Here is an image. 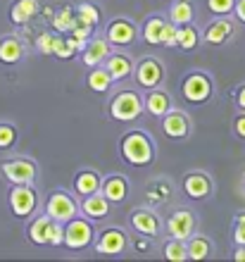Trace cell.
I'll return each instance as SVG.
<instances>
[{"label":"cell","instance_id":"cell-1","mask_svg":"<svg viewBox=\"0 0 245 262\" xmlns=\"http://www.w3.org/2000/svg\"><path fill=\"white\" fill-rule=\"evenodd\" d=\"M119 152H122L124 162L136 167H145L155 160V143L150 141L145 131H126L119 143Z\"/></svg>","mask_w":245,"mask_h":262},{"label":"cell","instance_id":"cell-2","mask_svg":"<svg viewBox=\"0 0 245 262\" xmlns=\"http://www.w3.org/2000/svg\"><path fill=\"white\" fill-rule=\"evenodd\" d=\"M27 238L34 246H64V224L55 222L50 214L34 217L31 224L27 227Z\"/></svg>","mask_w":245,"mask_h":262},{"label":"cell","instance_id":"cell-3","mask_svg":"<svg viewBox=\"0 0 245 262\" xmlns=\"http://www.w3.org/2000/svg\"><path fill=\"white\" fill-rule=\"evenodd\" d=\"M107 110H109V117L115 122L129 124V122H136L145 112V103L138 91H119L117 96L109 98Z\"/></svg>","mask_w":245,"mask_h":262},{"label":"cell","instance_id":"cell-4","mask_svg":"<svg viewBox=\"0 0 245 262\" xmlns=\"http://www.w3.org/2000/svg\"><path fill=\"white\" fill-rule=\"evenodd\" d=\"M7 203H10V210L17 220H29V217H34L36 207H38L36 188H31V184H12Z\"/></svg>","mask_w":245,"mask_h":262},{"label":"cell","instance_id":"cell-5","mask_svg":"<svg viewBox=\"0 0 245 262\" xmlns=\"http://www.w3.org/2000/svg\"><path fill=\"white\" fill-rule=\"evenodd\" d=\"M96 241V227L88 217H74L64 224V246L69 250H83Z\"/></svg>","mask_w":245,"mask_h":262},{"label":"cell","instance_id":"cell-6","mask_svg":"<svg viewBox=\"0 0 245 262\" xmlns=\"http://www.w3.org/2000/svg\"><path fill=\"white\" fill-rule=\"evenodd\" d=\"M181 93L188 103L193 105H203L207 103L214 93V83L212 79L205 72H191V74L186 76L184 81H181Z\"/></svg>","mask_w":245,"mask_h":262},{"label":"cell","instance_id":"cell-7","mask_svg":"<svg viewBox=\"0 0 245 262\" xmlns=\"http://www.w3.org/2000/svg\"><path fill=\"white\" fill-rule=\"evenodd\" d=\"M79 203H76L74 195H69L67 191H53L46 200V214H50L55 222L60 224H67L69 220H74L79 214Z\"/></svg>","mask_w":245,"mask_h":262},{"label":"cell","instance_id":"cell-8","mask_svg":"<svg viewBox=\"0 0 245 262\" xmlns=\"http://www.w3.org/2000/svg\"><path fill=\"white\" fill-rule=\"evenodd\" d=\"M93 248H96V253L107 255V257L122 255L124 250L129 248V236H126V231L119 229V227H107V229H102L100 234L96 236Z\"/></svg>","mask_w":245,"mask_h":262},{"label":"cell","instance_id":"cell-9","mask_svg":"<svg viewBox=\"0 0 245 262\" xmlns=\"http://www.w3.org/2000/svg\"><path fill=\"white\" fill-rule=\"evenodd\" d=\"M129 224L136 234L148 236V238H157L164 231V224L160 220V214L155 210H150V207H136L129 214Z\"/></svg>","mask_w":245,"mask_h":262},{"label":"cell","instance_id":"cell-10","mask_svg":"<svg viewBox=\"0 0 245 262\" xmlns=\"http://www.w3.org/2000/svg\"><path fill=\"white\" fill-rule=\"evenodd\" d=\"M133 76H136V83L141 89L145 91L160 89L164 81V64L157 57H143L133 69Z\"/></svg>","mask_w":245,"mask_h":262},{"label":"cell","instance_id":"cell-11","mask_svg":"<svg viewBox=\"0 0 245 262\" xmlns=\"http://www.w3.org/2000/svg\"><path fill=\"white\" fill-rule=\"evenodd\" d=\"M138 31L136 24L129 19H124V17H119V19H112L107 24V29H105V36H107V41L112 43V48H129V46H133L138 38Z\"/></svg>","mask_w":245,"mask_h":262},{"label":"cell","instance_id":"cell-12","mask_svg":"<svg viewBox=\"0 0 245 262\" xmlns=\"http://www.w3.org/2000/svg\"><path fill=\"white\" fill-rule=\"evenodd\" d=\"M3 174L10 184H34L36 181V162L29 158H12L3 162Z\"/></svg>","mask_w":245,"mask_h":262},{"label":"cell","instance_id":"cell-13","mask_svg":"<svg viewBox=\"0 0 245 262\" xmlns=\"http://www.w3.org/2000/svg\"><path fill=\"white\" fill-rule=\"evenodd\" d=\"M195 227H197V220L191 210H174L167 217V224H164L169 238H181V241H188L195 234Z\"/></svg>","mask_w":245,"mask_h":262},{"label":"cell","instance_id":"cell-14","mask_svg":"<svg viewBox=\"0 0 245 262\" xmlns=\"http://www.w3.org/2000/svg\"><path fill=\"white\" fill-rule=\"evenodd\" d=\"M112 55V43L107 41V36H93L88 43H86V48L81 50V60L86 67H100L105 64V60Z\"/></svg>","mask_w":245,"mask_h":262},{"label":"cell","instance_id":"cell-15","mask_svg":"<svg viewBox=\"0 0 245 262\" xmlns=\"http://www.w3.org/2000/svg\"><path fill=\"white\" fill-rule=\"evenodd\" d=\"M191 129H193L191 117L181 110H169L162 117V131L169 138H186L191 134Z\"/></svg>","mask_w":245,"mask_h":262},{"label":"cell","instance_id":"cell-16","mask_svg":"<svg viewBox=\"0 0 245 262\" xmlns=\"http://www.w3.org/2000/svg\"><path fill=\"white\" fill-rule=\"evenodd\" d=\"M79 207H81L83 217H88L91 222H100V220H107L109 217L112 203L105 198L102 191H98V193H91V195H86V198H81V205Z\"/></svg>","mask_w":245,"mask_h":262},{"label":"cell","instance_id":"cell-17","mask_svg":"<svg viewBox=\"0 0 245 262\" xmlns=\"http://www.w3.org/2000/svg\"><path fill=\"white\" fill-rule=\"evenodd\" d=\"M236 34V27H233L231 19L226 17H217L214 21H210L203 31V41L210 43V46H224L231 36Z\"/></svg>","mask_w":245,"mask_h":262},{"label":"cell","instance_id":"cell-18","mask_svg":"<svg viewBox=\"0 0 245 262\" xmlns=\"http://www.w3.org/2000/svg\"><path fill=\"white\" fill-rule=\"evenodd\" d=\"M181 186H184V193L193 200H205L212 193V179L205 172H188Z\"/></svg>","mask_w":245,"mask_h":262},{"label":"cell","instance_id":"cell-19","mask_svg":"<svg viewBox=\"0 0 245 262\" xmlns=\"http://www.w3.org/2000/svg\"><path fill=\"white\" fill-rule=\"evenodd\" d=\"M100 191L105 193V198L115 205V203H124L129 198V181L122 174H109L107 179H102Z\"/></svg>","mask_w":245,"mask_h":262},{"label":"cell","instance_id":"cell-20","mask_svg":"<svg viewBox=\"0 0 245 262\" xmlns=\"http://www.w3.org/2000/svg\"><path fill=\"white\" fill-rule=\"evenodd\" d=\"M24 43L17 38V36H5V38H0V62L3 64H19L24 60Z\"/></svg>","mask_w":245,"mask_h":262},{"label":"cell","instance_id":"cell-21","mask_svg":"<svg viewBox=\"0 0 245 262\" xmlns=\"http://www.w3.org/2000/svg\"><path fill=\"white\" fill-rule=\"evenodd\" d=\"M41 10V3L38 0H17L12 7H10V19H12L14 27H27L29 21L34 19Z\"/></svg>","mask_w":245,"mask_h":262},{"label":"cell","instance_id":"cell-22","mask_svg":"<svg viewBox=\"0 0 245 262\" xmlns=\"http://www.w3.org/2000/svg\"><path fill=\"white\" fill-rule=\"evenodd\" d=\"M102 186L100 174L93 172V169H81V172L74 177V193L79 198H86L91 193H98Z\"/></svg>","mask_w":245,"mask_h":262},{"label":"cell","instance_id":"cell-23","mask_svg":"<svg viewBox=\"0 0 245 262\" xmlns=\"http://www.w3.org/2000/svg\"><path fill=\"white\" fill-rule=\"evenodd\" d=\"M105 69H107L115 81H126L131 74H133V62H131L129 55H122V53H112V55L105 60Z\"/></svg>","mask_w":245,"mask_h":262},{"label":"cell","instance_id":"cell-24","mask_svg":"<svg viewBox=\"0 0 245 262\" xmlns=\"http://www.w3.org/2000/svg\"><path fill=\"white\" fill-rule=\"evenodd\" d=\"M143 103H145V112H148V115H152V117H164V115L171 110V98H169V93L157 91V89L150 91L148 96L143 98Z\"/></svg>","mask_w":245,"mask_h":262},{"label":"cell","instance_id":"cell-25","mask_svg":"<svg viewBox=\"0 0 245 262\" xmlns=\"http://www.w3.org/2000/svg\"><path fill=\"white\" fill-rule=\"evenodd\" d=\"M193 19H195V7H193L191 0H171V7H169L171 24L184 27V24H193Z\"/></svg>","mask_w":245,"mask_h":262},{"label":"cell","instance_id":"cell-26","mask_svg":"<svg viewBox=\"0 0 245 262\" xmlns=\"http://www.w3.org/2000/svg\"><path fill=\"white\" fill-rule=\"evenodd\" d=\"M169 198H171V186L167 179L150 181L148 188H145V200H148V205H164V203H169Z\"/></svg>","mask_w":245,"mask_h":262},{"label":"cell","instance_id":"cell-27","mask_svg":"<svg viewBox=\"0 0 245 262\" xmlns=\"http://www.w3.org/2000/svg\"><path fill=\"white\" fill-rule=\"evenodd\" d=\"M55 31H60V34H69L76 24V7L74 5H62L60 10H55L53 19H50Z\"/></svg>","mask_w":245,"mask_h":262},{"label":"cell","instance_id":"cell-28","mask_svg":"<svg viewBox=\"0 0 245 262\" xmlns=\"http://www.w3.org/2000/svg\"><path fill=\"white\" fill-rule=\"evenodd\" d=\"M112 83H115V79H112V74L105 69V64L93 67V72H88V76H86V86H88L91 91H96V93H107V91L112 89Z\"/></svg>","mask_w":245,"mask_h":262},{"label":"cell","instance_id":"cell-29","mask_svg":"<svg viewBox=\"0 0 245 262\" xmlns=\"http://www.w3.org/2000/svg\"><path fill=\"white\" fill-rule=\"evenodd\" d=\"M167 21L162 17H150L145 19L143 29H141V38H143L148 46H162V31Z\"/></svg>","mask_w":245,"mask_h":262},{"label":"cell","instance_id":"cell-30","mask_svg":"<svg viewBox=\"0 0 245 262\" xmlns=\"http://www.w3.org/2000/svg\"><path fill=\"white\" fill-rule=\"evenodd\" d=\"M212 255V243L207 236L193 234L188 238V260H207Z\"/></svg>","mask_w":245,"mask_h":262},{"label":"cell","instance_id":"cell-31","mask_svg":"<svg viewBox=\"0 0 245 262\" xmlns=\"http://www.w3.org/2000/svg\"><path fill=\"white\" fill-rule=\"evenodd\" d=\"M162 255L171 262H184L188 260V241H181V238H169L164 243Z\"/></svg>","mask_w":245,"mask_h":262},{"label":"cell","instance_id":"cell-32","mask_svg":"<svg viewBox=\"0 0 245 262\" xmlns=\"http://www.w3.org/2000/svg\"><path fill=\"white\" fill-rule=\"evenodd\" d=\"M100 7L93 5V3H81L76 7V21L81 24H88V27H98L100 24Z\"/></svg>","mask_w":245,"mask_h":262},{"label":"cell","instance_id":"cell-33","mask_svg":"<svg viewBox=\"0 0 245 262\" xmlns=\"http://www.w3.org/2000/svg\"><path fill=\"white\" fill-rule=\"evenodd\" d=\"M197 43H200V34H197V29L193 24L179 27V48L193 50V48H197Z\"/></svg>","mask_w":245,"mask_h":262},{"label":"cell","instance_id":"cell-34","mask_svg":"<svg viewBox=\"0 0 245 262\" xmlns=\"http://www.w3.org/2000/svg\"><path fill=\"white\" fill-rule=\"evenodd\" d=\"M17 143V129L7 122H0V150H10Z\"/></svg>","mask_w":245,"mask_h":262},{"label":"cell","instance_id":"cell-35","mask_svg":"<svg viewBox=\"0 0 245 262\" xmlns=\"http://www.w3.org/2000/svg\"><path fill=\"white\" fill-rule=\"evenodd\" d=\"M207 7H210L212 14H217V17H226V14L233 12L236 0H207Z\"/></svg>","mask_w":245,"mask_h":262},{"label":"cell","instance_id":"cell-36","mask_svg":"<svg viewBox=\"0 0 245 262\" xmlns=\"http://www.w3.org/2000/svg\"><path fill=\"white\" fill-rule=\"evenodd\" d=\"M93 29H96V27H88V24H81V21H76L74 29H72L69 34L74 36L76 41H79V43L83 46V48H86V43H88L91 38H93Z\"/></svg>","mask_w":245,"mask_h":262},{"label":"cell","instance_id":"cell-37","mask_svg":"<svg viewBox=\"0 0 245 262\" xmlns=\"http://www.w3.org/2000/svg\"><path fill=\"white\" fill-rule=\"evenodd\" d=\"M162 46H164V48H174V46H179V27H176V24H171V21H167V24H164Z\"/></svg>","mask_w":245,"mask_h":262},{"label":"cell","instance_id":"cell-38","mask_svg":"<svg viewBox=\"0 0 245 262\" xmlns=\"http://www.w3.org/2000/svg\"><path fill=\"white\" fill-rule=\"evenodd\" d=\"M53 34H41L36 38V48L41 50L43 55H53Z\"/></svg>","mask_w":245,"mask_h":262},{"label":"cell","instance_id":"cell-39","mask_svg":"<svg viewBox=\"0 0 245 262\" xmlns=\"http://www.w3.org/2000/svg\"><path fill=\"white\" fill-rule=\"evenodd\" d=\"M233 243H236V246H245V220H236V227H233Z\"/></svg>","mask_w":245,"mask_h":262},{"label":"cell","instance_id":"cell-40","mask_svg":"<svg viewBox=\"0 0 245 262\" xmlns=\"http://www.w3.org/2000/svg\"><path fill=\"white\" fill-rule=\"evenodd\" d=\"M233 134L245 141V112H243V110H240L238 115L233 117Z\"/></svg>","mask_w":245,"mask_h":262},{"label":"cell","instance_id":"cell-41","mask_svg":"<svg viewBox=\"0 0 245 262\" xmlns=\"http://www.w3.org/2000/svg\"><path fill=\"white\" fill-rule=\"evenodd\" d=\"M233 100H236V107L245 112V83L236 89V96H233Z\"/></svg>","mask_w":245,"mask_h":262},{"label":"cell","instance_id":"cell-42","mask_svg":"<svg viewBox=\"0 0 245 262\" xmlns=\"http://www.w3.org/2000/svg\"><path fill=\"white\" fill-rule=\"evenodd\" d=\"M233 14L240 24H245V0H236V7H233Z\"/></svg>","mask_w":245,"mask_h":262},{"label":"cell","instance_id":"cell-43","mask_svg":"<svg viewBox=\"0 0 245 262\" xmlns=\"http://www.w3.org/2000/svg\"><path fill=\"white\" fill-rule=\"evenodd\" d=\"M141 253H148L150 250V241H148V236H143V238H136V243H133Z\"/></svg>","mask_w":245,"mask_h":262},{"label":"cell","instance_id":"cell-44","mask_svg":"<svg viewBox=\"0 0 245 262\" xmlns=\"http://www.w3.org/2000/svg\"><path fill=\"white\" fill-rule=\"evenodd\" d=\"M233 260L245 262V246H236V250H233Z\"/></svg>","mask_w":245,"mask_h":262},{"label":"cell","instance_id":"cell-45","mask_svg":"<svg viewBox=\"0 0 245 262\" xmlns=\"http://www.w3.org/2000/svg\"><path fill=\"white\" fill-rule=\"evenodd\" d=\"M53 14H55V7H50V5L43 7V17H46V19H53Z\"/></svg>","mask_w":245,"mask_h":262},{"label":"cell","instance_id":"cell-46","mask_svg":"<svg viewBox=\"0 0 245 262\" xmlns=\"http://www.w3.org/2000/svg\"><path fill=\"white\" fill-rule=\"evenodd\" d=\"M169 3H171V0H169Z\"/></svg>","mask_w":245,"mask_h":262}]
</instances>
